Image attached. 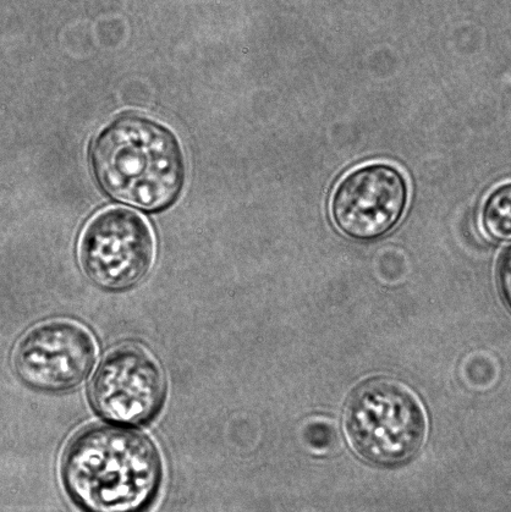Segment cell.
Listing matches in <instances>:
<instances>
[{
    "mask_svg": "<svg viewBox=\"0 0 511 512\" xmlns=\"http://www.w3.org/2000/svg\"><path fill=\"white\" fill-rule=\"evenodd\" d=\"M97 356L96 341L81 324L56 319L27 332L13 351L21 382L41 392L75 389L89 376Z\"/></svg>",
    "mask_w": 511,
    "mask_h": 512,
    "instance_id": "5b68a950",
    "label": "cell"
},
{
    "mask_svg": "<svg viewBox=\"0 0 511 512\" xmlns=\"http://www.w3.org/2000/svg\"><path fill=\"white\" fill-rule=\"evenodd\" d=\"M482 224L494 240H511V183L497 187L482 209Z\"/></svg>",
    "mask_w": 511,
    "mask_h": 512,
    "instance_id": "ba28073f",
    "label": "cell"
},
{
    "mask_svg": "<svg viewBox=\"0 0 511 512\" xmlns=\"http://www.w3.org/2000/svg\"><path fill=\"white\" fill-rule=\"evenodd\" d=\"M499 285L505 302L511 310V247L505 252L499 267Z\"/></svg>",
    "mask_w": 511,
    "mask_h": 512,
    "instance_id": "9c48e42d",
    "label": "cell"
},
{
    "mask_svg": "<svg viewBox=\"0 0 511 512\" xmlns=\"http://www.w3.org/2000/svg\"><path fill=\"white\" fill-rule=\"evenodd\" d=\"M62 471L71 497L85 508L129 511L140 508L156 493L162 459L145 434L98 425L71 440Z\"/></svg>",
    "mask_w": 511,
    "mask_h": 512,
    "instance_id": "6da1fadb",
    "label": "cell"
},
{
    "mask_svg": "<svg viewBox=\"0 0 511 512\" xmlns=\"http://www.w3.org/2000/svg\"><path fill=\"white\" fill-rule=\"evenodd\" d=\"M344 428L351 448L378 466H397L419 453L426 412L416 395L390 378H372L349 396Z\"/></svg>",
    "mask_w": 511,
    "mask_h": 512,
    "instance_id": "3957f363",
    "label": "cell"
},
{
    "mask_svg": "<svg viewBox=\"0 0 511 512\" xmlns=\"http://www.w3.org/2000/svg\"><path fill=\"white\" fill-rule=\"evenodd\" d=\"M155 255L150 224L130 209H104L82 231L81 267L103 289L124 290L140 283L150 272Z\"/></svg>",
    "mask_w": 511,
    "mask_h": 512,
    "instance_id": "277c9868",
    "label": "cell"
},
{
    "mask_svg": "<svg viewBox=\"0 0 511 512\" xmlns=\"http://www.w3.org/2000/svg\"><path fill=\"white\" fill-rule=\"evenodd\" d=\"M167 396V378L150 352L124 344L108 352L90 385L93 407L103 417L124 423L151 420Z\"/></svg>",
    "mask_w": 511,
    "mask_h": 512,
    "instance_id": "8992f818",
    "label": "cell"
},
{
    "mask_svg": "<svg viewBox=\"0 0 511 512\" xmlns=\"http://www.w3.org/2000/svg\"><path fill=\"white\" fill-rule=\"evenodd\" d=\"M98 183L115 200L158 211L177 200L185 179L177 137L156 121L125 115L92 146Z\"/></svg>",
    "mask_w": 511,
    "mask_h": 512,
    "instance_id": "7a4b0ae2",
    "label": "cell"
},
{
    "mask_svg": "<svg viewBox=\"0 0 511 512\" xmlns=\"http://www.w3.org/2000/svg\"><path fill=\"white\" fill-rule=\"evenodd\" d=\"M408 183L392 165L377 163L353 170L334 190L335 225L354 239L379 238L392 230L408 205Z\"/></svg>",
    "mask_w": 511,
    "mask_h": 512,
    "instance_id": "52a82bcc",
    "label": "cell"
}]
</instances>
